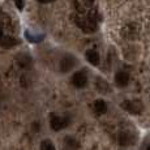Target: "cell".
<instances>
[{"mask_svg": "<svg viewBox=\"0 0 150 150\" xmlns=\"http://www.w3.org/2000/svg\"><path fill=\"white\" fill-rule=\"evenodd\" d=\"M123 108L127 110L128 112H131V114H134V115H138L142 112L144 110V106H142V102L138 99H133V100H125V102L123 103Z\"/></svg>", "mask_w": 150, "mask_h": 150, "instance_id": "cell-1", "label": "cell"}, {"mask_svg": "<svg viewBox=\"0 0 150 150\" xmlns=\"http://www.w3.org/2000/svg\"><path fill=\"white\" fill-rule=\"evenodd\" d=\"M74 65H76V59H74L72 55H65V56H63V59L60 60V69H62V72H69L72 71V69L74 68Z\"/></svg>", "mask_w": 150, "mask_h": 150, "instance_id": "cell-2", "label": "cell"}, {"mask_svg": "<svg viewBox=\"0 0 150 150\" xmlns=\"http://www.w3.org/2000/svg\"><path fill=\"white\" fill-rule=\"evenodd\" d=\"M72 83H73V86H76V88H79V89L85 88L86 83H88L86 73L85 72H76V73L72 76Z\"/></svg>", "mask_w": 150, "mask_h": 150, "instance_id": "cell-3", "label": "cell"}, {"mask_svg": "<svg viewBox=\"0 0 150 150\" xmlns=\"http://www.w3.org/2000/svg\"><path fill=\"white\" fill-rule=\"evenodd\" d=\"M50 124L54 131H60V129H63L64 127L68 125V117H60L56 116V115H52Z\"/></svg>", "mask_w": 150, "mask_h": 150, "instance_id": "cell-4", "label": "cell"}, {"mask_svg": "<svg viewBox=\"0 0 150 150\" xmlns=\"http://www.w3.org/2000/svg\"><path fill=\"white\" fill-rule=\"evenodd\" d=\"M77 25H79L81 29H83L85 31H88V33H90V31H96L97 29V24L94 22V18H81V21L80 20H77Z\"/></svg>", "mask_w": 150, "mask_h": 150, "instance_id": "cell-5", "label": "cell"}, {"mask_svg": "<svg viewBox=\"0 0 150 150\" xmlns=\"http://www.w3.org/2000/svg\"><path fill=\"white\" fill-rule=\"evenodd\" d=\"M122 34H123L124 37H125V38H128V39L136 38V35L138 34V28H137V25H136V24H129V25H127V26H124Z\"/></svg>", "mask_w": 150, "mask_h": 150, "instance_id": "cell-6", "label": "cell"}, {"mask_svg": "<svg viewBox=\"0 0 150 150\" xmlns=\"http://www.w3.org/2000/svg\"><path fill=\"white\" fill-rule=\"evenodd\" d=\"M115 82H116L117 86L124 88V86H127L128 85V82H129V74L127 73V72H124V71L117 72V73L115 74Z\"/></svg>", "mask_w": 150, "mask_h": 150, "instance_id": "cell-7", "label": "cell"}, {"mask_svg": "<svg viewBox=\"0 0 150 150\" xmlns=\"http://www.w3.org/2000/svg\"><path fill=\"white\" fill-rule=\"evenodd\" d=\"M86 60H88L89 63H90L91 65H98L99 64V60H100V57H99V54L97 52L96 50H89V51H86Z\"/></svg>", "mask_w": 150, "mask_h": 150, "instance_id": "cell-8", "label": "cell"}, {"mask_svg": "<svg viewBox=\"0 0 150 150\" xmlns=\"http://www.w3.org/2000/svg\"><path fill=\"white\" fill-rule=\"evenodd\" d=\"M132 141H133V136H132L129 132H122V133L119 134V144L122 146L131 145Z\"/></svg>", "mask_w": 150, "mask_h": 150, "instance_id": "cell-9", "label": "cell"}, {"mask_svg": "<svg viewBox=\"0 0 150 150\" xmlns=\"http://www.w3.org/2000/svg\"><path fill=\"white\" fill-rule=\"evenodd\" d=\"M94 110H96L98 115H102L107 111V105H106V102L103 99H98L94 102Z\"/></svg>", "mask_w": 150, "mask_h": 150, "instance_id": "cell-10", "label": "cell"}, {"mask_svg": "<svg viewBox=\"0 0 150 150\" xmlns=\"http://www.w3.org/2000/svg\"><path fill=\"white\" fill-rule=\"evenodd\" d=\"M17 43V41L12 37H5V38H3L1 41H0V46H1L3 48H7V47H12Z\"/></svg>", "mask_w": 150, "mask_h": 150, "instance_id": "cell-11", "label": "cell"}, {"mask_svg": "<svg viewBox=\"0 0 150 150\" xmlns=\"http://www.w3.org/2000/svg\"><path fill=\"white\" fill-rule=\"evenodd\" d=\"M25 35H26V38H28V41H30V42H41L42 39H43V34L42 35H33L31 33H29V31H26L25 33Z\"/></svg>", "mask_w": 150, "mask_h": 150, "instance_id": "cell-12", "label": "cell"}, {"mask_svg": "<svg viewBox=\"0 0 150 150\" xmlns=\"http://www.w3.org/2000/svg\"><path fill=\"white\" fill-rule=\"evenodd\" d=\"M41 150H55V146L50 140H45L41 142Z\"/></svg>", "mask_w": 150, "mask_h": 150, "instance_id": "cell-13", "label": "cell"}, {"mask_svg": "<svg viewBox=\"0 0 150 150\" xmlns=\"http://www.w3.org/2000/svg\"><path fill=\"white\" fill-rule=\"evenodd\" d=\"M98 89H99L102 93H107L110 88H108L107 82H105L103 80H98Z\"/></svg>", "mask_w": 150, "mask_h": 150, "instance_id": "cell-14", "label": "cell"}, {"mask_svg": "<svg viewBox=\"0 0 150 150\" xmlns=\"http://www.w3.org/2000/svg\"><path fill=\"white\" fill-rule=\"evenodd\" d=\"M65 141H67V144L69 145V148H71V145H73V148H74V149H77V148H79V144H77L76 141L73 140V138H69V137H68Z\"/></svg>", "mask_w": 150, "mask_h": 150, "instance_id": "cell-15", "label": "cell"}, {"mask_svg": "<svg viewBox=\"0 0 150 150\" xmlns=\"http://www.w3.org/2000/svg\"><path fill=\"white\" fill-rule=\"evenodd\" d=\"M16 7L21 11L22 8H24V1H22V0H17V1H16Z\"/></svg>", "mask_w": 150, "mask_h": 150, "instance_id": "cell-16", "label": "cell"}, {"mask_svg": "<svg viewBox=\"0 0 150 150\" xmlns=\"http://www.w3.org/2000/svg\"><path fill=\"white\" fill-rule=\"evenodd\" d=\"M83 3H85L86 7H91L94 4V0H83Z\"/></svg>", "mask_w": 150, "mask_h": 150, "instance_id": "cell-17", "label": "cell"}, {"mask_svg": "<svg viewBox=\"0 0 150 150\" xmlns=\"http://www.w3.org/2000/svg\"><path fill=\"white\" fill-rule=\"evenodd\" d=\"M38 1H39V3H43V4H45V3H48L50 0H38Z\"/></svg>", "mask_w": 150, "mask_h": 150, "instance_id": "cell-18", "label": "cell"}, {"mask_svg": "<svg viewBox=\"0 0 150 150\" xmlns=\"http://www.w3.org/2000/svg\"><path fill=\"white\" fill-rule=\"evenodd\" d=\"M3 39V30H1V28H0V41Z\"/></svg>", "mask_w": 150, "mask_h": 150, "instance_id": "cell-19", "label": "cell"}, {"mask_svg": "<svg viewBox=\"0 0 150 150\" xmlns=\"http://www.w3.org/2000/svg\"><path fill=\"white\" fill-rule=\"evenodd\" d=\"M146 150H150V145H149V146H148V149H146Z\"/></svg>", "mask_w": 150, "mask_h": 150, "instance_id": "cell-20", "label": "cell"}, {"mask_svg": "<svg viewBox=\"0 0 150 150\" xmlns=\"http://www.w3.org/2000/svg\"><path fill=\"white\" fill-rule=\"evenodd\" d=\"M0 13H1V8H0Z\"/></svg>", "mask_w": 150, "mask_h": 150, "instance_id": "cell-21", "label": "cell"}, {"mask_svg": "<svg viewBox=\"0 0 150 150\" xmlns=\"http://www.w3.org/2000/svg\"><path fill=\"white\" fill-rule=\"evenodd\" d=\"M14 1H17V0H14Z\"/></svg>", "mask_w": 150, "mask_h": 150, "instance_id": "cell-22", "label": "cell"}]
</instances>
